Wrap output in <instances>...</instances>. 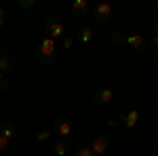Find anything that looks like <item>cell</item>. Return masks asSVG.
<instances>
[{
    "mask_svg": "<svg viewBox=\"0 0 158 156\" xmlns=\"http://www.w3.org/2000/svg\"><path fill=\"white\" fill-rule=\"evenodd\" d=\"M36 59L42 63V65H51L57 59V51H55V40L53 38H44L40 44H38V53Z\"/></svg>",
    "mask_w": 158,
    "mask_h": 156,
    "instance_id": "1",
    "label": "cell"
},
{
    "mask_svg": "<svg viewBox=\"0 0 158 156\" xmlns=\"http://www.w3.org/2000/svg\"><path fill=\"white\" fill-rule=\"evenodd\" d=\"M44 30H47V34H49V38H63L65 36V25L61 23L57 17H49L47 21H44Z\"/></svg>",
    "mask_w": 158,
    "mask_h": 156,
    "instance_id": "2",
    "label": "cell"
},
{
    "mask_svg": "<svg viewBox=\"0 0 158 156\" xmlns=\"http://www.w3.org/2000/svg\"><path fill=\"white\" fill-rule=\"evenodd\" d=\"M112 13H114V6L110 2H99L93 11V19H95V23H106L112 17Z\"/></svg>",
    "mask_w": 158,
    "mask_h": 156,
    "instance_id": "3",
    "label": "cell"
},
{
    "mask_svg": "<svg viewBox=\"0 0 158 156\" xmlns=\"http://www.w3.org/2000/svg\"><path fill=\"white\" fill-rule=\"evenodd\" d=\"M93 101L97 103V106H108L114 101V89H110V86H101L97 89L95 93H93Z\"/></svg>",
    "mask_w": 158,
    "mask_h": 156,
    "instance_id": "4",
    "label": "cell"
},
{
    "mask_svg": "<svg viewBox=\"0 0 158 156\" xmlns=\"http://www.w3.org/2000/svg\"><path fill=\"white\" fill-rule=\"evenodd\" d=\"M89 148H91V152H93L95 156H101V154H106V152H108V148H110V139L106 137V135H95Z\"/></svg>",
    "mask_w": 158,
    "mask_h": 156,
    "instance_id": "5",
    "label": "cell"
},
{
    "mask_svg": "<svg viewBox=\"0 0 158 156\" xmlns=\"http://www.w3.org/2000/svg\"><path fill=\"white\" fill-rule=\"evenodd\" d=\"M53 129H55V133L59 135L61 139H65V137L72 135V124L68 122V118H57L55 124H53Z\"/></svg>",
    "mask_w": 158,
    "mask_h": 156,
    "instance_id": "6",
    "label": "cell"
},
{
    "mask_svg": "<svg viewBox=\"0 0 158 156\" xmlns=\"http://www.w3.org/2000/svg\"><path fill=\"white\" fill-rule=\"evenodd\" d=\"M127 44L131 48H135V51H143L148 47V38L141 36V34H129L127 36Z\"/></svg>",
    "mask_w": 158,
    "mask_h": 156,
    "instance_id": "7",
    "label": "cell"
},
{
    "mask_svg": "<svg viewBox=\"0 0 158 156\" xmlns=\"http://www.w3.org/2000/svg\"><path fill=\"white\" fill-rule=\"evenodd\" d=\"M70 13H72L74 17H85L86 13H89V2L86 0H74L72 4H70Z\"/></svg>",
    "mask_w": 158,
    "mask_h": 156,
    "instance_id": "8",
    "label": "cell"
},
{
    "mask_svg": "<svg viewBox=\"0 0 158 156\" xmlns=\"http://www.w3.org/2000/svg\"><path fill=\"white\" fill-rule=\"evenodd\" d=\"M13 70V59L11 55H9V51H4V48H0V72H11Z\"/></svg>",
    "mask_w": 158,
    "mask_h": 156,
    "instance_id": "9",
    "label": "cell"
},
{
    "mask_svg": "<svg viewBox=\"0 0 158 156\" xmlns=\"http://www.w3.org/2000/svg\"><path fill=\"white\" fill-rule=\"evenodd\" d=\"M95 36V32H93V27H80L78 30V34H76V40L80 42V44H89L91 40Z\"/></svg>",
    "mask_w": 158,
    "mask_h": 156,
    "instance_id": "10",
    "label": "cell"
},
{
    "mask_svg": "<svg viewBox=\"0 0 158 156\" xmlns=\"http://www.w3.org/2000/svg\"><path fill=\"white\" fill-rule=\"evenodd\" d=\"M120 120L124 122V127L133 129L135 124H137V120H139V112H137V110H131V112H127L124 116H120Z\"/></svg>",
    "mask_w": 158,
    "mask_h": 156,
    "instance_id": "11",
    "label": "cell"
},
{
    "mask_svg": "<svg viewBox=\"0 0 158 156\" xmlns=\"http://www.w3.org/2000/svg\"><path fill=\"white\" fill-rule=\"evenodd\" d=\"M68 150H70V139H59V141L55 144V148H53L55 156H65Z\"/></svg>",
    "mask_w": 158,
    "mask_h": 156,
    "instance_id": "12",
    "label": "cell"
},
{
    "mask_svg": "<svg viewBox=\"0 0 158 156\" xmlns=\"http://www.w3.org/2000/svg\"><path fill=\"white\" fill-rule=\"evenodd\" d=\"M13 135H17V129H15V124H11V122H4V129H2V137L11 139Z\"/></svg>",
    "mask_w": 158,
    "mask_h": 156,
    "instance_id": "13",
    "label": "cell"
},
{
    "mask_svg": "<svg viewBox=\"0 0 158 156\" xmlns=\"http://www.w3.org/2000/svg\"><path fill=\"white\" fill-rule=\"evenodd\" d=\"M112 42H114L116 47H124V44H127V36H124V34H112Z\"/></svg>",
    "mask_w": 158,
    "mask_h": 156,
    "instance_id": "14",
    "label": "cell"
},
{
    "mask_svg": "<svg viewBox=\"0 0 158 156\" xmlns=\"http://www.w3.org/2000/svg\"><path fill=\"white\" fill-rule=\"evenodd\" d=\"M34 4H36V0H17V6H19V9H23V11L32 9Z\"/></svg>",
    "mask_w": 158,
    "mask_h": 156,
    "instance_id": "15",
    "label": "cell"
},
{
    "mask_svg": "<svg viewBox=\"0 0 158 156\" xmlns=\"http://www.w3.org/2000/svg\"><path fill=\"white\" fill-rule=\"evenodd\" d=\"M9 148H11V139H6V137H2V135H0V154L9 152Z\"/></svg>",
    "mask_w": 158,
    "mask_h": 156,
    "instance_id": "16",
    "label": "cell"
},
{
    "mask_svg": "<svg viewBox=\"0 0 158 156\" xmlns=\"http://www.w3.org/2000/svg\"><path fill=\"white\" fill-rule=\"evenodd\" d=\"M74 156H95L91 152V148H80L78 152H74Z\"/></svg>",
    "mask_w": 158,
    "mask_h": 156,
    "instance_id": "17",
    "label": "cell"
},
{
    "mask_svg": "<svg viewBox=\"0 0 158 156\" xmlns=\"http://www.w3.org/2000/svg\"><path fill=\"white\" fill-rule=\"evenodd\" d=\"M72 44H74V38L72 36H63V48H65V51H70Z\"/></svg>",
    "mask_w": 158,
    "mask_h": 156,
    "instance_id": "18",
    "label": "cell"
},
{
    "mask_svg": "<svg viewBox=\"0 0 158 156\" xmlns=\"http://www.w3.org/2000/svg\"><path fill=\"white\" fill-rule=\"evenodd\" d=\"M49 137H51V131H40V133L36 135V139H38V141H47Z\"/></svg>",
    "mask_w": 158,
    "mask_h": 156,
    "instance_id": "19",
    "label": "cell"
},
{
    "mask_svg": "<svg viewBox=\"0 0 158 156\" xmlns=\"http://www.w3.org/2000/svg\"><path fill=\"white\" fill-rule=\"evenodd\" d=\"M0 89H2V91H9V80H4L2 72H0Z\"/></svg>",
    "mask_w": 158,
    "mask_h": 156,
    "instance_id": "20",
    "label": "cell"
},
{
    "mask_svg": "<svg viewBox=\"0 0 158 156\" xmlns=\"http://www.w3.org/2000/svg\"><path fill=\"white\" fill-rule=\"evenodd\" d=\"M148 47H154V48H158V36H154L152 40H148Z\"/></svg>",
    "mask_w": 158,
    "mask_h": 156,
    "instance_id": "21",
    "label": "cell"
},
{
    "mask_svg": "<svg viewBox=\"0 0 158 156\" xmlns=\"http://www.w3.org/2000/svg\"><path fill=\"white\" fill-rule=\"evenodd\" d=\"M154 36H158V21H156V25H154Z\"/></svg>",
    "mask_w": 158,
    "mask_h": 156,
    "instance_id": "22",
    "label": "cell"
},
{
    "mask_svg": "<svg viewBox=\"0 0 158 156\" xmlns=\"http://www.w3.org/2000/svg\"><path fill=\"white\" fill-rule=\"evenodd\" d=\"M2 129H4V122L0 120V135H2Z\"/></svg>",
    "mask_w": 158,
    "mask_h": 156,
    "instance_id": "23",
    "label": "cell"
},
{
    "mask_svg": "<svg viewBox=\"0 0 158 156\" xmlns=\"http://www.w3.org/2000/svg\"><path fill=\"white\" fill-rule=\"evenodd\" d=\"M0 17H4V9L2 6H0Z\"/></svg>",
    "mask_w": 158,
    "mask_h": 156,
    "instance_id": "24",
    "label": "cell"
},
{
    "mask_svg": "<svg viewBox=\"0 0 158 156\" xmlns=\"http://www.w3.org/2000/svg\"><path fill=\"white\" fill-rule=\"evenodd\" d=\"M2 23H4V17H0V25H2Z\"/></svg>",
    "mask_w": 158,
    "mask_h": 156,
    "instance_id": "25",
    "label": "cell"
},
{
    "mask_svg": "<svg viewBox=\"0 0 158 156\" xmlns=\"http://www.w3.org/2000/svg\"><path fill=\"white\" fill-rule=\"evenodd\" d=\"M101 156H108V154H101Z\"/></svg>",
    "mask_w": 158,
    "mask_h": 156,
    "instance_id": "26",
    "label": "cell"
}]
</instances>
